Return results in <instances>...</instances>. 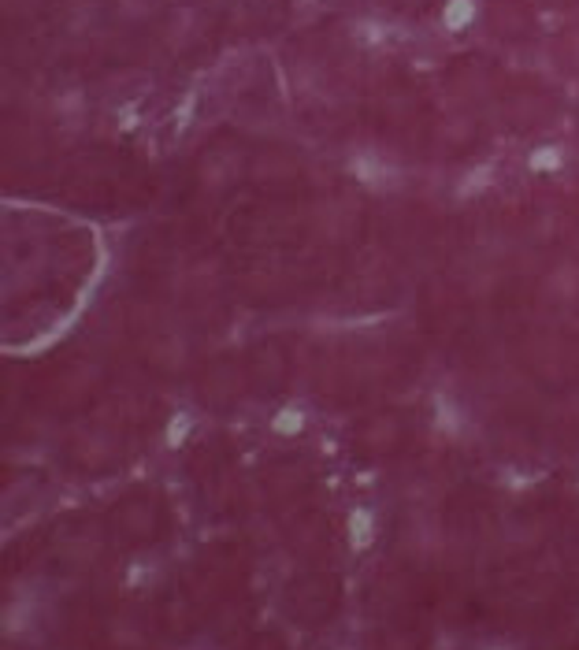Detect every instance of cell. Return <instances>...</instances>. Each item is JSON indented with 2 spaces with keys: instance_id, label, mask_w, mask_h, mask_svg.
Returning a JSON list of instances; mask_svg holds the SVG:
<instances>
[{
  "instance_id": "2",
  "label": "cell",
  "mask_w": 579,
  "mask_h": 650,
  "mask_svg": "<svg viewBox=\"0 0 579 650\" xmlns=\"http://www.w3.org/2000/svg\"><path fill=\"white\" fill-rule=\"evenodd\" d=\"M271 427L279 435H301V427H305V413H301L297 405H286V409H279L271 420Z\"/></svg>"
},
{
  "instance_id": "1",
  "label": "cell",
  "mask_w": 579,
  "mask_h": 650,
  "mask_svg": "<svg viewBox=\"0 0 579 650\" xmlns=\"http://www.w3.org/2000/svg\"><path fill=\"white\" fill-rule=\"evenodd\" d=\"M372 535H375L372 513L353 509V517H349V546H353V550H367V546H372Z\"/></svg>"
},
{
  "instance_id": "3",
  "label": "cell",
  "mask_w": 579,
  "mask_h": 650,
  "mask_svg": "<svg viewBox=\"0 0 579 650\" xmlns=\"http://www.w3.org/2000/svg\"><path fill=\"white\" fill-rule=\"evenodd\" d=\"M531 168H535V171H557L560 168L557 149H535V153H531Z\"/></svg>"
},
{
  "instance_id": "4",
  "label": "cell",
  "mask_w": 579,
  "mask_h": 650,
  "mask_svg": "<svg viewBox=\"0 0 579 650\" xmlns=\"http://www.w3.org/2000/svg\"><path fill=\"white\" fill-rule=\"evenodd\" d=\"M186 432H190V413H174L171 424H168V442L179 446L182 438H186Z\"/></svg>"
}]
</instances>
